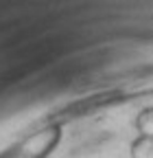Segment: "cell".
I'll use <instances>...</instances> for the list:
<instances>
[{
    "instance_id": "obj_2",
    "label": "cell",
    "mask_w": 153,
    "mask_h": 158,
    "mask_svg": "<svg viewBox=\"0 0 153 158\" xmlns=\"http://www.w3.org/2000/svg\"><path fill=\"white\" fill-rule=\"evenodd\" d=\"M129 158H153V136H136L129 145Z\"/></svg>"
},
{
    "instance_id": "obj_1",
    "label": "cell",
    "mask_w": 153,
    "mask_h": 158,
    "mask_svg": "<svg viewBox=\"0 0 153 158\" xmlns=\"http://www.w3.org/2000/svg\"><path fill=\"white\" fill-rule=\"evenodd\" d=\"M59 141H61V127L46 125L11 145L5 154H0V158H48L53 149L59 145Z\"/></svg>"
},
{
    "instance_id": "obj_3",
    "label": "cell",
    "mask_w": 153,
    "mask_h": 158,
    "mask_svg": "<svg viewBox=\"0 0 153 158\" xmlns=\"http://www.w3.org/2000/svg\"><path fill=\"white\" fill-rule=\"evenodd\" d=\"M133 125H136V132H138L140 136H153V106L142 108V110L136 114Z\"/></svg>"
}]
</instances>
